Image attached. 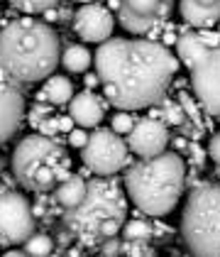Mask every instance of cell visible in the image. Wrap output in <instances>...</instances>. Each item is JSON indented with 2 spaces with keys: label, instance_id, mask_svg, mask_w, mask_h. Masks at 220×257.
<instances>
[{
  "label": "cell",
  "instance_id": "12",
  "mask_svg": "<svg viewBox=\"0 0 220 257\" xmlns=\"http://www.w3.org/2000/svg\"><path fill=\"white\" fill-rule=\"evenodd\" d=\"M115 30V15L110 8L100 5V3H86L74 13V32L83 42H100L110 40Z\"/></svg>",
  "mask_w": 220,
  "mask_h": 257
},
{
  "label": "cell",
  "instance_id": "39",
  "mask_svg": "<svg viewBox=\"0 0 220 257\" xmlns=\"http://www.w3.org/2000/svg\"><path fill=\"white\" fill-rule=\"evenodd\" d=\"M0 247H3V245H0Z\"/></svg>",
  "mask_w": 220,
  "mask_h": 257
},
{
  "label": "cell",
  "instance_id": "16",
  "mask_svg": "<svg viewBox=\"0 0 220 257\" xmlns=\"http://www.w3.org/2000/svg\"><path fill=\"white\" fill-rule=\"evenodd\" d=\"M71 98H74V83L66 79V76H57V74H52L47 79V83H44V88L37 93L40 103L47 100L52 105H66Z\"/></svg>",
  "mask_w": 220,
  "mask_h": 257
},
{
  "label": "cell",
  "instance_id": "27",
  "mask_svg": "<svg viewBox=\"0 0 220 257\" xmlns=\"http://www.w3.org/2000/svg\"><path fill=\"white\" fill-rule=\"evenodd\" d=\"M57 133H59V118H44L40 122V135L54 138Z\"/></svg>",
  "mask_w": 220,
  "mask_h": 257
},
{
  "label": "cell",
  "instance_id": "30",
  "mask_svg": "<svg viewBox=\"0 0 220 257\" xmlns=\"http://www.w3.org/2000/svg\"><path fill=\"white\" fill-rule=\"evenodd\" d=\"M208 155H210V159L215 164H220V133H215L210 138V142H208Z\"/></svg>",
  "mask_w": 220,
  "mask_h": 257
},
{
  "label": "cell",
  "instance_id": "3",
  "mask_svg": "<svg viewBox=\"0 0 220 257\" xmlns=\"http://www.w3.org/2000/svg\"><path fill=\"white\" fill-rule=\"evenodd\" d=\"M186 186V162L179 152L142 157L125 172V189L140 213L161 218L171 213Z\"/></svg>",
  "mask_w": 220,
  "mask_h": 257
},
{
  "label": "cell",
  "instance_id": "24",
  "mask_svg": "<svg viewBox=\"0 0 220 257\" xmlns=\"http://www.w3.org/2000/svg\"><path fill=\"white\" fill-rule=\"evenodd\" d=\"M120 255H154V247L149 245V240H127V237H122Z\"/></svg>",
  "mask_w": 220,
  "mask_h": 257
},
{
  "label": "cell",
  "instance_id": "11",
  "mask_svg": "<svg viewBox=\"0 0 220 257\" xmlns=\"http://www.w3.org/2000/svg\"><path fill=\"white\" fill-rule=\"evenodd\" d=\"M25 118V88L0 69V147L13 138Z\"/></svg>",
  "mask_w": 220,
  "mask_h": 257
},
{
  "label": "cell",
  "instance_id": "2",
  "mask_svg": "<svg viewBox=\"0 0 220 257\" xmlns=\"http://www.w3.org/2000/svg\"><path fill=\"white\" fill-rule=\"evenodd\" d=\"M59 64V35L49 22L27 15L0 30V69L22 86L49 79Z\"/></svg>",
  "mask_w": 220,
  "mask_h": 257
},
{
  "label": "cell",
  "instance_id": "32",
  "mask_svg": "<svg viewBox=\"0 0 220 257\" xmlns=\"http://www.w3.org/2000/svg\"><path fill=\"white\" fill-rule=\"evenodd\" d=\"M186 152H191V155H193V162H196V164H203V157H205V152H203V150H200L198 145H188V150H186Z\"/></svg>",
  "mask_w": 220,
  "mask_h": 257
},
{
  "label": "cell",
  "instance_id": "1",
  "mask_svg": "<svg viewBox=\"0 0 220 257\" xmlns=\"http://www.w3.org/2000/svg\"><path fill=\"white\" fill-rule=\"evenodd\" d=\"M93 64L108 103L130 113L159 103L179 71V59L154 40L110 37L98 44Z\"/></svg>",
  "mask_w": 220,
  "mask_h": 257
},
{
  "label": "cell",
  "instance_id": "29",
  "mask_svg": "<svg viewBox=\"0 0 220 257\" xmlns=\"http://www.w3.org/2000/svg\"><path fill=\"white\" fill-rule=\"evenodd\" d=\"M198 37L203 40V44L210 49V47H220V35L218 32H210V30H200Z\"/></svg>",
  "mask_w": 220,
  "mask_h": 257
},
{
  "label": "cell",
  "instance_id": "14",
  "mask_svg": "<svg viewBox=\"0 0 220 257\" xmlns=\"http://www.w3.org/2000/svg\"><path fill=\"white\" fill-rule=\"evenodd\" d=\"M179 13L186 25L210 30L215 22H220V0H181Z\"/></svg>",
  "mask_w": 220,
  "mask_h": 257
},
{
  "label": "cell",
  "instance_id": "7",
  "mask_svg": "<svg viewBox=\"0 0 220 257\" xmlns=\"http://www.w3.org/2000/svg\"><path fill=\"white\" fill-rule=\"evenodd\" d=\"M83 167L98 177H110L130 164V147L113 127H98L81 147Z\"/></svg>",
  "mask_w": 220,
  "mask_h": 257
},
{
  "label": "cell",
  "instance_id": "6",
  "mask_svg": "<svg viewBox=\"0 0 220 257\" xmlns=\"http://www.w3.org/2000/svg\"><path fill=\"white\" fill-rule=\"evenodd\" d=\"M181 237L193 255H220V181H203L188 194Z\"/></svg>",
  "mask_w": 220,
  "mask_h": 257
},
{
  "label": "cell",
  "instance_id": "20",
  "mask_svg": "<svg viewBox=\"0 0 220 257\" xmlns=\"http://www.w3.org/2000/svg\"><path fill=\"white\" fill-rule=\"evenodd\" d=\"M22 250H25V255H49L54 250V240L44 233H37V235L32 233L22 242Z\"/></svg>",
  "mask_w": 220,
  "mask_h": 257
},
{
  "label": "cell",
  "instance_id": "31",
  "mask_svg": "<svg viewBox=\"0 0 220 257\" xmlns=\"http://www.w3.org/2000/svg\"><path fill=\"white\" fill-rule=\"evenodd\" d=\"M74 130V118L71 115H64V118H59V133H71Z\"/></svg>",
  "mask_w": 220,
  "mask_h": 257
},
{
  "label": "cell",
  "instance_id": "28",
  "mask_svg": "<svg viewBox=\"0 0 220 257\" xmlns=\"http://www.w3.org/2000/svg\"><path fill=\"white\" fill-rule=\"evenodd\" d=\"M86 142H88V133H86V127H79V130H71V133H69V145H71V147H79L81 150Z\"/></svg>",
  "mask_w": 220,
  "mask_h": 257
},
{
  "label": "cell",
  "instance_id": "34",
  "mask_svg": "<svg viewBox=\"0 0 220 257\" xmlns=\"http://www.w3.org/2000/svg\"><path fill=\"white\" fill-rule=\"evenodd\" d=\"M176 40H179V37H174L171 32H166V35L161 37V44H164V47H166V44H176Z\"/></svg>",
  "mask_w": 220,
  "mask_h": 257
},
{
  "label": "cell",
  "instance_id": "9",
  "mask_svg": "<svg viewBox=\"0 0 220 257\" xmlns=\"http://www.w3.org/2000/svg\"><path fill=\"white\" fill-rule=\"evenodd\" d=\"M191 88L198 105L220 118V47H210L191 64Z\"/></svg>",
  "mask_w": 220,
  "mask_h": 257
},
{
  "label": "cell",
  "instance_id": "26",
  "mask_svg": "<svg viewBox=\"0 0 220 257\" xmlns=\"http://www.w3.org/2000/svg\"><path fill=\"white\" fill-rule=\"evenodd\" d=\"M179 105L183 108V113L188 115V120H198V115H200L198 105H196V100L191 98L186 91H179Z\"/></svg>",
  "mask_w": 220,
  "mask_h": 257
},
{
  "label": "cell",
  "instance_id": "35",
  "mask_svg": "<svg viewBox=\"0 0 220 257\" xmlns=\"http://www.w3.org/2000/svg\"><path fill=\"white\" fill-rule=\"evenodd\" d=\"M174 147H176V150H188V140L176 138V140H174Z\"/></svg>",
  "mask_w": 220,
  "mask_h": 257
},
{
  "label": "cell",
  "instance_id": "15",
  "mask_svg": "<svg viewBox=\"0 0 220 257\" xmlns=\"http://www.w3.org/2000/svg\"><path fill=\"white\" fill-rule=\"evenodd\" d=\"M69 115L79 127H96L103 120V103L93 91H81L69 100Z\"/></svg>",
  "mask_w": 220,
  "mask_h": 257
},
{
  "label": "cell",
  "instance_id": "38",
  "mask_svg": "<svg viewBox=\"0 0 220 257\" xmlns=\"http://www.w3.org/2000/svg\"><path fill=\"white\" fill-rule=\"evenodd\" d=\"M218 35H220V22H218Z\"/></svg>",
  "mask_w": 220,
  "mask_h": 257
},
{
  "label": "cell",
  "instance_id": "37",
  "mask_svg": "<svg viewBox=\"0 0 220 257\" xmlns=\"http://www.w3.org/2000/svg\"><path fill=\"white\" fill-rule=\"evenodd\" d=\"M3 167H5V159L0 157V172H3Z\"/></svg>",
  "mask_w": 220,
  "mask_h": 257
},
{
  "label": "cell",
  "instance_id": "21",
  "mask_svg": "<svg viewBox=\"0 0 220 257\" xmlns=\"http://www.w3.org/2000/svg\"><path fill=\"white\" fill-rule=\"evenodd\" d=\"M159 103H161V108H159V113H157L154 118H164L169 125H174V127H179V125L186 122V113H183V108H181L179 103L166 100V98H161Z\"/></svg>",
  "mask_w": 220,
  "mask_h": 257
},
{
  "label": "cell",
  "instance_id": "17",
  "mask_svg": "<svg viewBox=\"0 0 220 257\" xmlns=\"http://www.w3.org/2000/svg\"><path fill=\"white\" fill-rule=\"evenodd\" d=\"M86 189H88V181L71 174L69 179H64V181L57 184L54 198H57V203H59L61 208H74V206H79L81 201H83Z\"/></svg>",
  "mask_w": 220,
  "mask_h": 257
},
{
  "label": "cell",
  "instance_id": "13",
  "mask_svg": "<svg viewBox=\"0 0 220 257\" xmlns=\"http://www.w3.org/2000/svg\"><path fill=\"white\" fill-rule=\"evenodd\" d=\"M169 127L159 118H137L127 133V147L137 157H157L169 147Z\"/></svg>",
  "mask_w": 220,
  "mask_h": 257
},
{
  "label": "cell",
  "instance_id": "19",
  "mask_svg": "<svg viewBox=\"0 0 220 257\" xmlns=\"http://www.w3.org/2000/svg\"><path fill=\"white\" fill-rule=\"evenodd\" d=\"M91 52L83 47V44H69L66 49H64V54H61V64H64V69L66 71H71V74H83L88 66H91Z\"/></svg>",
  "mask_w": 220,
  "mask_h": 257
},
{
  "label": "cell",
  "instance_id": "5",
  "mask_svg": "<svg viewBox=\"0 0 220 257\" xmlns=\"http://www.w3.org/2000/svg\"><path fill=\"white\" fill-rule=\"evenodd\" d=\"M13 172L25 189L44 194L71 177V157L57 140L27 135L13 150Z\"/></svg>",
  "mask_w": 220,
  "mask_h": 257
},
{
  "label": "cell",
  "instance_id": "23",
  "mask_svg": "<svg viewBox=\"0 0 220 257\" xmlns=\"http://www.w3.org/2000/svg\"><path fill=\"white\" fill-rule=\"evenodd\" d=\"M122 237H127V240H152L154 230L147 220L137 218V220H130V223L122 225Z\"/></svg>",
  "mask_w": 220,
  "mask_h": 257
},
{
  "label": "cell",
  "instance_id": "25",
  "mask_svg": "<svg viewBox=\"0 0 220 257\" xmlns=\"http://www.w3.org/2000/svg\"><path fill=\"white\" fill-rule=\"evenodd\" d=\"M135 120L130 115V110H118L113 118H110V127L118 133V135H125V133H130L132 130V125H135Z\"/></svg>",
  "mask_w": 220,
  "mask_h": 257
},
{
  "label": "cell",
  "instance_id": "8",
  "mask_svg": "<svg viewBox=\"0 0 220 257\" xmlns=\"http://www.w3.org/2000/svg\"><path fill=\"white\" fill-rule=\"evenodd\" d=\"M35 233L32 203L18 191H0V245H22Z\"/></svg>",
  "mask_w": 220,
  "mask_h": 257
},
{
  "label": "cell",
  "instance_id": "33",
  "mask_svg": "<svg viewBox=\"0 0 220 257\" xmlns=\"http://www.w3.org/2000/svg\"><path fill=\"white\" fill-rule=\"evenodd\" d=\"M44 18H47V20H52V22H59L61 20V13L57 10V8H52V10H47V13H44Z\"/></svg>",
  "mask_w": 220,
  "mask_h": 257
},
{
  "label": "cell",
  "instance_id": "22",
  "mask_svg": "<svg viewBox=\"0 0 220 257\" xmlns=\"http://www.w3.org/2000/svg\"><path fill=\"white\" fill-rule=\"evenodd\" d=\"M10 5L15 10L25 13V15H40V13H47V10L57 8L59 0H10Z\"/></svg>",
  "mask_w": 220,
  "mask_h": 257
},
{
  "label": "cell",
  "instance_id": "18",
  "mask_svg": "<svg viewBox=\"0 0 220 257\" xmlns=\"http://www.w3.org/2000/svg\"><path fill=\"white\" fill-rule=\"evenodd\" d=\"M205 49H208V47L203 44V40L198 37V32H191V30H188V32L179 35V40H176V59H179V64L191 69V64L198 59Z\"/></svg>",
  "mask_w": 220,
  "mask_h": 257
},
{
  "label": "cell",
  "instance_id": "36",
  "mask_svg": "<svg viewBox=\"0 0 220 257\" xmlns=\"http://www.w3.org/2000/svg\"><path fill=\"white\" fill-rule=\"evenodd\" d=\"M98 83H100L98 74H93V76H88V79H86V86H88V88H93V86H98Z\"/></svg>",
  "mask_w": 220,
  "mask_h": 257
},
{
  "label": "cell",
  "instance_id": "4",
  "mask_svg": "<svg viewBox=\"0 0 220 257\" xmlns=\"http://www.w3.org/2000/svg\"><path fill=\"white\" fill-rule=\"evenodd\" d=\"M127 216V196L115 179H91L79 206L64 208V225L81 245L93 247L118 235Z\"/></svg>",
  "mask_w": 220,
  "mask_h": 257
},
{
  "label": "cell",
  "instance_id": "10",
  "mask_svg": "<svg viewBox=\"0 0 220 257\" xmlns=\"http://www.w3.org/2000/svg\"><path fill=\"white\" fill-rule=\"evenodd\" d=\"M171 13L174 0H120L115 20L130 35H149L169 20Z\"/></svg>",
  "mask_w": 220,
  "mask_h": 257
}]
</instances>
